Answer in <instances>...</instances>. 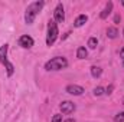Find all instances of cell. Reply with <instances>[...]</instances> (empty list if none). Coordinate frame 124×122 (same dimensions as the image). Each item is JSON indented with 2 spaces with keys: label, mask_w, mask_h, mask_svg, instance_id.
I'll return each instance as SVG.
<instances>
[{
  "label": "cell",
  "mask_w": 124,
  "mask_h": 122,
  "mask_svg": "<svg viewBox=\"0 0 124 122\" xmlns=\"http://www.w3.org/2000/svg\"><path fill=\"white\" fill-rule=\"evenodd\" d=\"M97 45H98L97 37H90V40H88V47H90V49H95Z\"/></svg>",
  "instance_id": "cell-15"
},
{
  "label": "cell",
  "mask_w": 124,
  "mask_h": 122,
  "mask_svg": "<svg viewBox=\"0 0 124 122\" xmlns=\"http://www.w3.org/2000/svg\"><path fill=\"white\" fill-rule=\"evenodd\" d=\"M117 34H118V30H117L116 27H108V29H107V36H108L110 39H116Z\"/></svg>",
  "instance_id": "cell-12"
},
{
  "label": "cell",
  "mask_w": 124,
  "mask_h": 122,
  "mask_svg": "<svg viewBox=\"0 0 124 122\" xmlns=\"http://www.w3.org/2000/svg\"><path fill=\"white\" fill-rule=\"evenodd\" d=\"M59 108H61L62 114L69 115V114H72V112L75 111V103H74V102H71V101H63L61 105H59Z\"/></svg>",
  "instance_id": "cell-4"
},
{
  "label": "cell",
  "mask_w": 124,
  "mask_h": 122,
  "mask_svg": "<svg viewBox=\"0 0 124 122\" xmlns=\"http://www.w3.org/2000/svg\"><path fill=\"white\" fill-rule=\"evenodd\" d=\"M113 88H114L113 85H111V86H108V88H107V92H105V93H108V95H110V93H111V91H113Z\"/></svg>",
  "instance_id": "cell-19"
},
{
  "label": "cell",
  "mask_w": 124,
  "mask_h": 122,
  "mask_svg": "<svg viewBox=\"0 0 124 122\" xmlns=\"http://www.w3.org/2000/svg\"><path fill=\"white\" fill-rule=\"evenodd\" d=\"M123 105H124V99H123Z\"/></svg>",
  "instance_id": "cell-24"
},
{
  "label": "cell",
  "mask_w": 124,
  "mask_h": 122,
  "mask_svg": "<svg viewBox=\"0 0 124 122\" xmlns=\"http://www.w3.org/2000/svg\"><path fill=\"white\" fill-rule=\"evenodd\" d=\"M58 37V26L55 20H49L48 23V36H46V45L51 46Z\"/></svg>",
  "instance_id": "cell-3"
},
{
  "label": "cell",
  "mask_w": 124,
  "mask_h": 122,
  "mask_svg": "<svg viewBox=\"0 0 124 122\" xmlns=\"http://www.w3.org/2000/svg\"><path fill=\"white\" fill-rule=\"evenodd\" d=\"M114 121H116V122H124V112L117 114V115H116V118H114Z\"/></svg>",
  "instance_id": "cell-17"
},
{
  "label": "cell",
  "mask_w": 124,
  "mask_h": 122,
  "mask_svg": "<svg viewBox=\"0 0 124 122\" xmlns=\"http://www.w3.org/2000/svg\"><path fill=\"white\" fill-rule=\"evenodd\" d=\"M120 19H121V17H120V16H118V14H117V16H116V17H114V22H116V23H118V22H120Z\"/></svg>",
  "instance_id": "cell-21"
},
{
  "label": "cell",
  "mask_w": 124,
  "mask_h": 122,
  "mask_svg": "<svg viewBox=\"0 0 124 122\" xmlns=\"http://www.w3.org/2000/svg\"><path fill=\"white\" fill-rule=\"evenodd\" d=\"M68 66V61L62 56H56V58H52L51 61H48L45 63V69L46 70H61L65 69Z\"/></svg>",
  "instance_id": "cell-2"
},
{
  "label": "cell",
  "mask_w": 124,
  "mask_h": 122,
  "mask_svg": "<svg viewBox=\"0 0 124 122\" xmlns=\"http://www.w3.org/2000/svg\"><path fill=\"white\" fill-rule=\"evenodd\" d=\"M101 68H98V66H93L91 68V75H93V78H100L101 76Z\"/></svg>",
  "instance_id": "cell-13"
},
{
  "label": "cell",
  "mask_w": 124,
  "mask_h": 122,
  "mask_svg": "<svg viewBox=\"0 0 124 122\" xmlns=\"http://www.w3.org/2000/svg\"><path fill=\"white\" fill-rule=\"evenodd\" d=\"M52 122H62V115H59V114L54 115V118H52Z\"/></svg>",
  "instance_id": "cell-18"
},
{
  "label": "cell",
  "mask_w": 124,
  "mask_h": 122,
  "mask_svg": "<svg viewBox=\"0 0 124 122\" xmlns=\"http://www.w3.org/2000/svg\"><path fill=\"white\" fill-rule=\"evenodd\" d=\"M123 66H124V61H123Z\"/></svg>",
  "instance_id": "cell-26"
},
{
  "label": "cell",
  "mask_w": 124,
  "mask_h": 122,
  "mask_svg": "<svg viewBox=\"0 0 124 122\" xmlns=\"http://www.w3.org/2000/svg\"><path fill=\"white\" fill-rule=\"evenodd\" d=\"M87 56H88V52H87V49H85L84 46L78 47V50H77V58H78V59H85Z\"/></svg>",
  "instance_id": "cell-11"
},
{
  "label": "cell",
  "mask_w": 124,
  "mask_h": 122,
  "mask_svg": "<svg viewBox=\"0 0 124 122\" xmlns=\"http://www.w3.org/2000/svg\"><path fill=\"white\" fill-rule=\"evenodd\" d=\"M7 49H9L7 45H3V46L0 47V62H1V63H4V62L7 61V59H6V58H7Z\"/></svg>",
  "instance_id": "cell-10"
},
{
  "label": "cell",
  "mask_w": 124,
  "mask_h": 122,
  "mask_svg": "<svg viewBox=\"0 0 124 122\" xmlns=\"http://www.w3.org/2000/svg\"><path fill=\"white\" fill-rule=\"evenodd\" d=\"M123 36H124V30H123Z\"/></svg>",
  "instance_id": "cell-25"
},
{
  "label": "cell",
  "mask_w": 124,
  "mask_h": 122,
  "mask_svg": "<svg viewBox=\"0 0 124 122\" xmlns=\"http://www.w3.org/2000/svg\"><path fill=\"white\" fill-rule=\"evenodd\" d=\"M120 58H121V59L124 61V46H123V49L120 50Z\"/></svg>",
  "instance_id": "cell-20"
},
{
  "label": "cell",
  "mask_w": 124,
  "mask_h": 122,
  "mask_svg": "<svg viewBox=\"0 0 124 122\" xmlns=\"http://www.w3.org/2000/svg\"><path fill=\"white\" fill-rule=\"evenodd\" d=\"M33 39H32L31 36H28V34H23V36H20V39H19V45L22 46V47H25V49H31L32 46H33Z\"/></svg>",
  "instance_id": "cell-7"
},
{
  "label": "cell",
  "mask_w": 124,
  "mask_h": 122,
  "mask_svg": "<svg viewBox=\"0 0 124 122\" xmlns=\"http://www.w3.org/2000/svg\"><path fill=\"white\" fill-rule=\"evenodd\" d=\"M63 122H75V119H72V118H71V119H66V121H63Z\"/></svg>",
  "instance_id": "cell-22"
},
{
  "label": "cell",
  "mask_w": 124,
  "mask_h": 122,
  "mask_svg": "<svg viewBox=\"0 0 124 122\" xmlns=\"http://www.w3.org/2000/svg\"><path fill=\"white\" fill-rule=\"evenodd\" d=\"M4 66H6V69H7V75H9V76H12V75H13V69H15V68H13V65H12L9 61H6V62H4Z\"/></svg>",
  "instance_id": "cell-14"
},
{
  "label": "cell",
  "mask_w": 124,
  "mask_h": 122,
  "mask_svg": "<svg viewBox=\"0 0 124 122\" xmlns=\"http://www.w3.org/2000/svg\"><path fill=\"white\" fill-rule=\"evenodd\" d=\"M54 17H55V22H58V23H62V22L65 20V12H63V6H62V3H58V6L55 7Z\"/></svg>",
  "instance_id": "cell-5"
},
{
  "label": "cell",
  "mask_w": 124,
  "mask_h": 122,
  "mask_svg": "<svg viewBox=\"0 0 124 122\" xmlns=\"http://www.w3.org/2000/svg\"><path fill=\"white\" fill-rule=\"evenodd\" d=\"M43 7V1H33L28 6L26 9V13H25V22L28 25H32L35 22V17L38 16V13L42 10Z\"/></svg>",
  "instance_id": "cell-1"
},
{
  "label": "cell",
  "mask_w": 124,
  "mask_h": 122,
  "mask_svg": "<svg viewBox=\"0 0 124 122\" xmlns=\"http://www.w3.org/2000/svg\"><path fill=\"white\" fill-rule=\"evenodd\" d=\"M121 4H123V6H124V0H123V1H121Z\"/></svg>",
  "instance_id": "cell-23"
},
{
  "label": "cell",
  "mask_w": 124,
  "mask_h": 122,
  "mask_svg": "<svg viewBox=\"0 0 124 122\" xmlns=\"http://www.w3.org/2000/svg\"><path fill=\"white\" fill-rule=\"evenodd\" d=\"M65 91L68 92L69 95H74V96H79L84 93V88L79 86V85H68Z\"/></svg>",
  "instance_id": "cell-6"
},
{
  "label": "cell",
  "mask_w": 124,
  "mask_h": 122,
  "mask_svg": "<svg viewBox=\"0 0 124 122\" xmlns=\"http://www.w3.org/2000/svg\"><path fill=\"white\" fill-rule=\"evenodd\" d=\"M87 20H88L87 14H79V16L75 19V23H74V26H75V27H81V26H84V25L87 23Z\"/></svg>",
  "instance_id": "cell-9"
},
{
  "label": "cell",
  "mask_w": 124,
  "mask_h": 122,
  "mask_svg": "<svg viewBox=\"0 0 124 122\" xmlns=\"http://www.w3.org/2000/svg\"><path fill=\"white\" fill-rule=\"evenodd\" d=\"M104 93V88H101V86H97L95 89H94V95L95 96H101Z\"/></svg>",
  "instance_id": "cell-16"
},
{
  "label": "cell",
  "mask_w": 124,
  "mask_h": 122,
  "mask_svg": "<svg viewBox=\"0 0 124 122\" xmlns=\"http://www.w3.org/2000/svg\"><path fill=\"white\" fill-rule=\"evenodd\" d=\"M111 10H113V1H108V3L105 4V7H104V10L101 12V14H100V17H101V19H107V17H108V14L111 13Z\"/></svg>",
  "instance_id": "cell-8"
}]
</instances>
